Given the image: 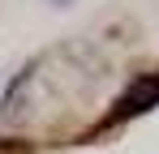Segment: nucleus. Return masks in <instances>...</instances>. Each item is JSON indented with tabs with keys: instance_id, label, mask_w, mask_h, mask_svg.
Listing matches in <instances>:
<instances>
[{
	"instance_id": "f257e3e1",
	"label": "nucleus",
	"mask_w": 159,
	"mask_h": 154,
	"mask_svg": "<svg viewBox=\"0 0 159 154\" xmlns=\"http://www.w3.org/2000/svg\"><path fill=\"white\" fill-rule=\"evenodd\" d=\"M151 103H159V73H155V77H142V81H133L129 90L116 99V111H112V120H120V116H133V111H146Z\"/></svg>"
}]
</instances>
